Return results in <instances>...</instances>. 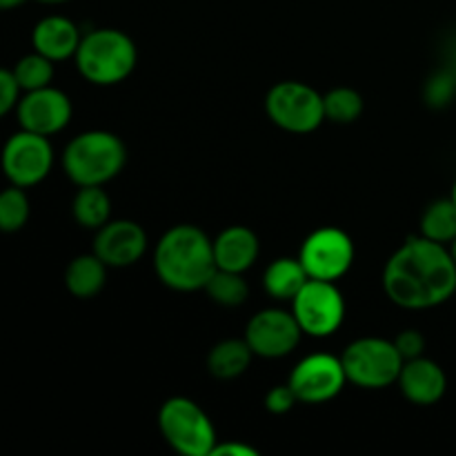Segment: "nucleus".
<instances>
[{
	"instance_id": "nucleus-1",
	"label": "nucleus",
	"mask_w": 456,
	"mask_h": 456,
	"mask_svg": "<svg viewBox=\"0 0 456 456\" xmlns=\"http://www.w3.org/2000/svg\"><path fill=\"white\" fill-rule=\"evenodd\" d=\"M383 292L403 310H432L456 294V263L448 245L410 236L381 274Z\"/></svg>"
},
{
	"instance_id": "nucleus-2",
	"label": "nucleus",
	"mask_w": 456,
	"mask_h": 456,
	"mask_svg": "<svg viewBox=\"0 0 456 456\" xmlns=\"http://www.w3.org/2000/svg\"><path fill=\"white\" fill-rule=\"evenodd\" d=\"M154 270L174 292H199L216 270L212 239L190 223L169 227L156 243Z\"/></svg>"
},
{
	"instance_id": "nucleus-3",
	"label": "nucleus",
	"mask_w": 456,
	"mask_h": 456,
	"mask_svg": "<svg viewBox=\"0 0 456 456\" xmlns=\"http://www.w3.org/2000/svg\"><path fill=\"white\" fill-rule=\"evenodd\" d=\"M76 69L96 87H114L132 76L138 62L136 43L114 27H98L80 38Z\"/></svg>"
},
{
	"instance_id": "nucleus-4",
	"label": "nucleus",
	"mask_w": 456,
	"mask_h": 456,
	"mask_svg": "<svg viewBox=\"0 0 456 456\" xmlns=\"http://www.w3.org/2000/svg\"><path fill=\"white\" fill-rule=\"evenodd\" d=\"M127 147L123 138L107 129H87L67 142L62 169L74 185H107L123 172Z\"/></svg>"
},
{
	"instance_id": "nucleus-5",
	"label": "nucleus",
	"mask_w": 456,
	"mask_h": 456,
	"mask_svg": "<svg viewBox=\"0 0 456 456\" xmlns=\"http://www.w3.org/2000/svg\"><path fill=\"white\" fill-rule=\"evenodd\" d=\"M159 430L183 456H209L218 441L212 419L190 396H172L160 405Z\"/></svg>"
},
{
	"instance_id": "nucleus-6",
	"label": "nucleus",
	"mask_w": 456,
	"mask_h": 456,
	"mask_svg": "<svg viewBox=\"0 0 456 456\" xmlns=\"http://www.w3.org/2000/svg\"><path fill=\"white\" fill-rule=\"evenodd\" d=\"M347 383L361 390H386L396 386L403 356L396 350L395 341L381 337H361L352 341L341 354Z\"/></svg>"
},
{
	"instance_id": "nucleus-7",
	"label": "nucleus",
	"mask_w": 456,
	"mask_h": 456,
	"mask_svg": "<svg viewBox=\"0 0 456 456\" xmlns=\"http://www.w3.org/2000/svg\"><path fill=\"white\" fill-rule=\"evenodd\" d=\"M267 118L289 134H312L325 123L323 94L301 80H281L265 96Z\"/></svg>"
},
{
	"instance_id": "nucleus-8",
	"label": "nucleus",
	"mask_w": 456,
	"mask_h": 456,
	"mask_svg": "<svg viewBox=\"0 0 456 456\" xmlns=\"http://www.w3.org/2000/svg\"><path fill=\"white\" fill-rule=\"evenodd\" d=\"M289 305L303 334L312 338L332 337L346 321V298L334 281L310 279Z\"/></svg>"
},
{
	"instance_id": "nucleus-9",
	"label": "nucleus",
	"mask_w": 456,
	"mask_h": 456,
	"mask_svg": "<svg viewBox=\"0 0 456 456\" xmlns=\"http://www.w3.org/2000/svg\"><path fill=\"white\" fill-rule=\"evenodd\" d=\"M354 240L346 230L337 225H325L307 234L298 249V261L305 267L307 276L316 281H334L347 274L354 265Z\"/></svg>"
},
{
	"instance_id": "nucleus-10",
	"label": "nucleus",
	"mask_w": 456,
	"mask_h": 456,
	"mask_svg": "<svg viewBox=\"0 0 456 456\" xmlns=\"http://www.w3.org/2000/svg\"><path fill=\"white\" fill-rule=\"evenodd\" d=\"M0 165L12 185L25 187V190L38 185L53 167V147L49 136L20 129L4 142Z\"/></svg>"
},
{
	"instance_id": "nucleus-11",
	"label": "nucleus",
	"mask_w": 456,
	"mask_h": 456,
	"mask_svg": "<svg viewBox=\"0 0 456 456\" xmlns=\"http://www.w3.org/2000/svg\"><path fill=\"white\" fill-rule=\"evenodd\" d=\"M288 383L292 386L298 403L321 405L341 395L343 387L347 386V374L341 356L316 352L294 365Z\"/></svg>"
},
{
	"instance_id": "nucleus-12",
	"label": "nucleus",
	"mask_w": 456,
	"mask_h": 456,
	"mask_svg": "<svg viewBox=\"0 0 456 456\" xmlns=\"http://www.w3.org/2000/svg\"><path fill=\"white\" fill-rule=\"evenodd\" d=\"M303 337L301 325L294 319L292 310L265 307L258 310L245 325L243 338L252 347L254 356L261 359H283L298 347Z\"/></svg>"
},
{
	"instance_id": "nucleus-13",
	"label": "nucleus",
	"mask_w": 456,
	"mask_h": 456,
	"mask_svg": "<svg viewBox=\"0 0 456 456\" xmlns=\"http://www.w3.org/2000/svg\"><path fill=\"white\" fill-rule=\"evenodd\" d=\"M71 114H74L71 98L53 85L25 92L16 105L20 129L40 134V136H53L62 132L69 125Z\"/></svg>"
},
{
	"instance_id": "nucleus-14",
	"label": "nucleus",
	"mask_w": 456,
	"mask_h": 456,
	"mask_svg": "<svg viewBox=\"0 0 456 456\" xmlns=\"http://www.w3.org/2000/svg\"><path fill=\"white\" fill-rule=\"evenodd\" d=\"M147 245H150V239L141 223L129 221V218H116V221L110 218L105 225L96 230L92 252L107 267L118 270V267L136 265L145 256Z\"/></svg>"
},
{
	"instance_id": "nucleus-15",
	"label": "nucleus",
	"mask_w": 456,
	"mask_h": 456,
	"mask_svg": "<svg viewBox=\"0 0 456 456\" xmlns=\"http://www.w3.org/2000/svg\"><path fill=\"white\" fill-rule=\"evenodd\" d=\"M396 386L410 403L419 405V408H430V405L439 403L448 392V377L436 361L423 354L417 359L403 361Z\"/></svg>"
},
{
	"instance_id": "nucleus-16",
	"label": "nucleus",
	"mask_w": 456,
	"mask_h": 456,
	"mask_svg": "<svg viewBox=\"0 0 456 456\" xmlns=\"http://www.w3.org/2000/svg\"><path fill=\"white\" fill-rule=\"evenodd\" d=\"M212 243L214 261H216L218 270L245 274L256 263L258 254H261L258 236L245 225L225 227Z\"/></svg>"
},
{
	"instance_id": "nucleus-17",
	"label": "nucleus",
	"mask_w": 456,
	"mask_h": 456,
	"mask_svg": "<svg viewBox=\"0 0 456 456\" xmlns=\"http://www.w3.org/2000/svg\"><path fill=\"white\" fill-rule=\"evenodd\" d=\"M80 38L83 36H80L78 27L67 16H45L43 20L36 22L34 31H31L34 52L43 53L53 62L74 58Z\"/></svg>"
},
{
	"instance_id": "nucleus-18",
	"label": "nucleus",
	"mask_w": 456,
	"mask_h": 456,
	"mask_svg": "<svg viewBox=\"0 0 456 456\" xmlns=\"http://www.w3.org/2000/svg\"><path fill=\"white\" fill-rule=\"evenodd\" d=\"M252 359L254 352L245 338H225L209 350L208 372L218 381H234L248 372Z\"/></svg>"
},
{
	"instance_id": "nucleus-19",
	"label": "nucleus",
	"mask_w": 456,
	"mask_h": 456,
	"mask_svg": "<svg viewBox=\"0 0 456 456\" xmlns=\"http://www.w3.org/2000/svg\"><path fill=\"white\" fill-rule=\"evenodd\" d=\"M107 270L110 267L96 256V254H80L71 258L65 270V288L69 289L71 297L87 298L98 297L107 283Z\"/></svg>"
},
{
	"instance_id": "nucleus-20",
	"label": "nucleus",
	"mask_w": 456,
	"mask_h": 456,
	"mask_svg": "<svg viewBox=\"0 0 456 456\" xmlns=\"http://www.w3.org/2000/svg\"><path fill=\"white\" fill-rule=\"evenodd\" d=\"M310 281L303 263L292 256H281L274 258L270 265L265 267V274H263V288L270 294L274 301L289 303L298 292H301L303 285Z\"/></svg>"
},
{
	"instance_id": "nucleus-21",
	"label": "nucleus",
	"mask_w": 456,
	"mask_h": 456,
	"mask_svg": "<svg viewBox=\"0 0 456 456\" xmlns=\"http://www.w3.org/2000/svg\"><path fill=\"white\" fill-rule=\"evenodd\" d=\"M71 214L74 221L85 230H94L105 225L111 218V199L105 191V185H85L78 187L74 200H71Z\"/></svg>"
},
{
	"instance_id": "nucleus-22",
	"label": "nucleus",
	"mask_w": 456,
	"mask_h": 456,
	"mask_svg": "<svg viewBox=\"0 0 456 456\" xmlns=\"http://www.w3.org/2000/svg\"><path fill=\"white\" fill-rule=\"evenodd\" d=\"M421 236L441 245H450L456 239V205L450 196L428 205L421 216Z\"/></svg>"
},
{
	"instance_id": "nucleus-23",
	"label": "nucleus",
	"mask_w": 456,
	"mask_h": 456,
	"mask_svg": "<svg viewBox=\"0 0 456 456\" xmlns=\"http://www.w3.org/2000/svg\"><path fill=\"white\" fill-rule=\"evenodd\" d=\"M203 292L208 294L209 301H214L221 307H239L248 301L249 285L245 281V274L227 270H214L209 281L205 283Z\"/></svg>"
},
{
	"instance_id": "nucleus-24",
	"label": "nucleus",
	"mask_w": 456,
	"mask_h": 456,
	"mask_svg": "<svg viewBox=\"0 0 456 456\" xmlns=\"http://www.w3.org/2000/svg\"><path fill=\"white\" fill-rule=\"evenodd\" d=\"M363 96L354 87H334L323 94L325 120L337 125H352L363 114Z\"/></svg>"
},
{
	"instance_id": "nucleus-25",
	"label": "nucleus",
	"mask_w": 456,
	"mask_h": 456,
	"mask_svg": "<svg viewBox=\"0 0 456 456\" xmlns=\"http://www.w3.org/2000/svg\"><path fill=\"white\" fill-rule=\"evenodd\" d=\"M29 199L25 194V187L9 185L0 191V232L12 234L22 230L29 221Z\"/></svg>"
},
{
	"instance_id": "nucleus-26",
	"label": "nucleus",
	"mask_w": 456,
	"mask_h": 456,
	"mask_svg": "<svg viewBox=\"0 0 456 456\" xmlns=\"http://www.w3.org/2000/svg\"><path fill=\"white\" fill-rule=\"evenodd\" d=\"M13 76H16L18 85L22 92H34V89L47 87L53 80V61L38 52H31L22 56L13 67Z\"/></svg>"
},
{
	"instance_id": "nucleus-27",
	"label": "nucleus",
	"mask_w": 456,
	"mask_h": 456,
	"mask_svg": "<svg viewBox=\"0 0 456 456\" xmlns=\"http://www.w3.org/2000/svg\"><path fill=\"white\" fill-rule=\"evenodd\" d=\"M297 403H298V399H297V395H294V390L289 383H281V386L270 387L265 395V399H263V405H265L267 412L276 414V417H281V414H288Z\"/></svg>"
},
{
	"instance_id": "nucleus-28",
	"label": "nucleus",
	"mask_w": 456,
	"mask_h": 456,
	"mask_svg": "<svg viewBox=\"0 0 456 456\" xmlns=\"http://www.w3.org/2000/svg\"><path fill=\"white\" fill-rule=\"evenodd\" d=\"M454 89H456V80L448 74V71H441V74H436L435 78L428 83V87H426L428 102L435 107L448 105L454 96Z\"/></svg>"
},
{
	"instance_id": "nucleus-29",
	"label": "nucleus",
	"mask_w": 456,
	"mask_h": 456,
	"mask_svg": "<svg viewBox=\"0 0 456 456\" xmlns=\"http://www.w3.org/2000/svg\"><path fill=\"white\" fill-rule=\"evenodd\" d=\"M20 94L22 89L18 85L13 71L0 67V118L7 116L12 110H16L18 101H20Z\"/></svg>"
},
{
	"instance_id": "nucleus-30",
	"label": "nucleus",
	"mask_w": 456,
	"mask_h": 456,
	"mask_svg": "<svg viewBox=\"0 0 456 456\" xmlns=\"http://www.w3.org/2000/svg\"><path fill=\"white\" fill-rule=\"evenodd\" d=\"M395 346L399 354L403 356V361L417 359V356H423V352H426V337L419 330H403L395 338Z\"/></svg>"
},
{
	"instance_id": "nucleus-31",
	"label": "nucleus",
	"mask_w": 456,
	"mask_h": 456,
	"mask_svg": "<svg viewBox=\"0 0 456 456\" xmlns=\"http://www.w3.org/2000/svg\"><path fill=\"white\" fill-rule=\"evenodd\" d=\"M256 456L258 452L252 448V445L248 444H240V441H225V444H221V441H216V445L212 448V454L209 456Z\"/></svg>"
},
{
	"instance_id": "nucleus-32",
	"label": "nucleus",
	"mask_w": 456,
	"mask_h": 456,
	"mask_svg": "<svg viewBox=\"0 0 456 456\" xmlns=\"http://www.w3.org/2000/svg\"><path fill=\"white\" fill-rule=\"evenodd\" d=\"M25 3L27 0H0V12H9V9H16Z\"/></svg>"
},
{
	"instance_id": "nucleus-33",
	"label": "nucleus",
	"mask_w": 456,
	"mask_h": 456,
	"mask_svg": "<svg viewBox=\"0 0 456 456\" xmlns=\"http://www.w3.org/2000/svg\"><path fill=\"white\" fill-rule=\"evenodd\" d=\"M38 3H45V4H62V3H69V0H38Z\"/></svg>"
},
{
	"instance_id": "nucleus-34",
	"label": "nucleus",
	"mask_w": 456,
	"mask_h": 456,
	"mask_svg": "<svg viewBox=\"0 0 456 456\" xmlns=\"http://www.w3.org/2000/svg\"><path fill=\"white\" fill-rule=\"evenodd\" d=\"M448 248H450V252H452V258H454V263H456V239L448 245Z\"/></svg>"
},
{
	"instance_id": "nucleus-35",
	"label": "nucleus",
	"mask_w": 456,
	"mask_h": 456,
	"mask_svg": "<svg viewBox=\"0 0 456 456\" xmlns=\"http://www.w3.org/2000/svg\"><path fill=\"white\" fill-rule=\"evenodd\" d=\"M450 199H452L454 205H456V181H454V185H452V191H450Z\"/></svg>"
}]
</instances>
